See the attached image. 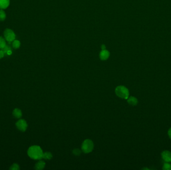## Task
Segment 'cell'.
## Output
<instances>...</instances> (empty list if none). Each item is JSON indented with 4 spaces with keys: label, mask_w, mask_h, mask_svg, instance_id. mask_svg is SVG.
<instances>
[{
    "label": "cell",
    "mask_w": 171,
    "mask_h": 170,
    "mask_svg": "<svg viewBox=\"0 0 171 170\" xmlns=\"http://www.w3.org/2000/svg\"><path fill=\"white\" fill-rule=\"evenodd\" d=\"M45 163L43 161H40L38 162H37L35 165V169L36 170H42L45 166Z\"/></svg>",
    "instance_id": "30bf717a"
},
{
    "label": "cell",
    "mask_w": 171,
    "mask_h": 170,
    "mask_svg": "<svg viewBox=\"0 0 171 170\" xmlns=\"http://www.w3.org/2000/svg\"><path fill=\"white\" fill-rule=\"evenodd\" d=\"M73 154L75 155H76V156H79L80 155L81 153V151L79 150V149H74L73 151Z\"/></svg>",
    "instance_id": "d6986e66"
},
{
    "label": "cell",
    "mask_w": 171,
    "mask_h": 170,
    "mask_svg": "<svg viewBox=\"0 0 171 170\" xmlns=\"http://www.w3.org/2000/svg\"><path fill=\"white\" fill-rule=\"evenodd\" d=\"M110 53L106 49L102 50L100 53V58L102 60H106L110 57Z\"/></svg>",
    "instance_id": "8992f818"
},
{
    "label": "cell",
    "mask_w": 171,
    "mask_h": 170,
    "mask_svg": "<svg viewBox=\"0 0 171 170\" xmlns=\"http://www.w3.org/2000/svg\"><path fill=\"white\" fill-rule=\"evenodd\" d=\"M168 135H169V137L171 139V128L168 131Z\"/></svg>",
    "instance_id": "44dd1931"
},
{
    "label": "cell",
    "mask_w": 171,
    "mask_h": 170,
    "mask_svg": "<svg viewBox=\"0 0 171 170\" xmlns=\"http://www.w3.org/2000/svg\"><path fill=\"white\" fill-rule=\"evenodd\" d=\"M115 92L118 97L123 99H127L129 96L128 89L124 86H118L115 89Z\"/></svg>",
    "instance_id": "7a4b0ae2"
},
{
    "label": "cell",
    "mask_w": 171,
    "mask_h": 170,
    "mask_svg": "<svg viewBox=\"0 0 171 170\" xmlns=\"http://www.w3.org/2000/svg\"><path fill=\"white\" fill-rule=\"evenodd\" d=\"M52 157H53V156L51 153L49 152H47L44 153H43V157H42L43 159L46 160H50L52 158Z\"/></svg>",
    "instance_id": "7c38bea8"
},
{
    "label": "cell",
    "mask_w": 171,
    "mask_h": 170,
    "mask_svg": "<svg viewBox=\"0 0 171 170\" xmlns=\"http://www.w3.org/2000/svg\"><path fill=\"white\" fill-rule=\"evenodd\" d=\"M10 169L14 170H19L20 167H19V166L17 164H14L12 166H11Z\"/></svg>",
    "instance_id": "ac0fdd59"
},
{
    "label": "cell",
    "mask_w": 171,
    "mask_h": 170,
    "mask_svg": "<svg viewBox=\"0 0 171 170\" xmlns=\"http://www.w3.org/2000/svg\"><path fill=\"white\" fill-rule=\"evenodd\" d=\"M102 50H105V49H106V46L104 45H103L102 46Z\"/></svg>",
    "instance_id": "7402d4cb"
},
{
    "label": "cell",
    "mask_w": 171,
    "mask_h": 170,
    "mask_svg": "<svg viewBox=\"0 0 171 170\" xmlns=\"http://www.w3.org/2000/svg\"><path fill=\"white\" fill-rule=\"evenodd\" d=\"M28 154L33 159L40 160L43 157V151L39 146H32L28 150Z\"/></svg>",
    "instance_id": "6da1fadb"
},
{
    "label": "cell",
    "mask_w": 171,
    "mask_h": 170,
    "mask_svg": "<svg viewBox=\"0 0 171 170\" xmlns=\"http://www.w3.org/2000/svg\"><path fill=\"white\" fill-rule=\"evenodd\" d=\"M4 34L6 40L9 43L14 41L15 40L16 35L14 32L11 29H6Z\"/></svg>",
    "instance_id": "277c9868"
},
{
    "label": "cell",
    "mask_w": 171,
    "mask_h": 170,
    "mask_svg": "<svg viewBox=\"0 0 171 170\" xmlns=\"http://www.w3.org/2000/svg\"><path fill=\"white\" fill-rule=\"evenodd\" d=\"M10 5V0H0V9H6Z\"/></svg>",
    "instance_id": "ba28073f"
},
{
    "label": "cell",
    "mask_w": 171,
    "mask_h": 170,
    "mask_svg": "<svg viewBox=\"0 0 171 170\" xmlns=\"http://www.w3.org/2000/svg\"><path fill=\"white\" fill-rule=\"evenodd\" d=\"M18 129L22 132H24L26 130L28 127V124L25 120L20 119L16 124Z\"/></svg>",
    "instance_id": "5b68a950"
},
{
    "label": "cell",
    "mask_w": 171,
    "mask_h": 170,
    "mask_svg": "<svg viewBox=\"0 0 171 170\" xmlns=\"http://www.w3.org/2000/svg\"><path fill=\"white\" fill-rule=\"evenodd\" d=\"M163 169L164 170H171V164L166 163H165L163 167Z\"/></svg>",
    "instance_id": "2e32d148"
},
{
    "label": "cell",
    "mask_w": 171,
    "mask_h": 170,
    "mask_svg": "<svg viewBox=\"0 0 171 170\" xmlns=\"http://www.w3.org/2000/svg\"><path fill=\"white\" fill-rule=\"evenodd\" d=\"M94 149V143L93 141L90 139H86L82 145V150L85 153L91 152Z\"/></svg>",
    "instance_id": "3957f363"
},
{
    "label": "cell",
    "mask_w": 171,
    "mask_h": 170,
    "mask_svg": "<svg viewBox=\"0 0 171 170\" xmlns=\"http://www.w3.org/2000/svg\"><path fill=\"white\" fill-rule=\"evenodd\" d=\"M163 159L167 162H171V152L169 151H165L162 153Z\"/></svg>",
    "instance_id": "52a82bcc"
},
{
    "label": "cell",
    "mask_w": 171,
    "mask_h": 170,
    "mask_svg": "<svg viewBox=\"0 0 171 170\" xmlns=\"http://www.w3.org/2000/svg\"><path fill=\"white\" fill-rule=\"evenodd\" d=\"M2 50L3 51V52H4V54H7V53H8L9 51H11V47L9 46V45H6L5 46V47L4 48H3Z\"/></svg>",
    "instance_id": "e0dca14e"
},
{
    "label": "cell",
    "mask_w": 171,
    "mask_h": 170,
    "mask_svg": "<svg viewBox=\"0 0 171 170\" xmlns=\"http://www.w3.org/2000/svg\"><path fill=\"white\" fill-rule=\"evenodd\" d=\"M6 18V15L4 11L2 10H0V21H4Z\"/></svg>",
    "instance_id": "9a60e30c"
},
{
    "label": "cell",
    "mask_w": 171,
    "mask_h": 170,
    "mask_svg": "<svg viewBox=\"0 0 171 170\" xmlns=\"http://www.w3.org/2000/svg\"><path fill=\"white\" fill-rule=\"evenodd\" d=\"M4 53L2 50H0V59L2 58L4 56Z\"/></svg>",
    "instance_id": "ffe728a7"
},
{
    "label": "cell",
    "mask_w": 171,
    "mask_h": 170,
    "mask_svg": "<svg viewBox=\"0 0 171 170\" xmlns=\"http://www.w3.org/2000/svg\"><path fill=\"white\" fill-rule=\"evenodd\" d=\"M127 99H128V102L129 104L131 105L135 106L138 104V101L137 99L134 96H131L130 97H128Z\"/></svg>",
    "instance_id": "9c48e42d"
},
{
    "label": "cell",
    "mask_w": 171,
    "mask_h": 170,
    "mask_svg": "<svg viewBox=\"0 0 171 170\" xmlns=\"http://www.w3.org/2000/svg\"><path fill=\"white\" fill-rule=\"evenodd\" d=\"M21 43L18 40H14L12 43L13 47L15 49H18L20 47Z\"/></svg>",
    "instance_id": "4fadbf2b"
},
{
    "label": "cell",
    "mask_w": 171,
    "mask_h": 170,
    "mask_svg": "<svg viewBox=\"0 0 171 170\" xmlns=\"http://www.w3.org/2000/svg\"><path fill=\"white\" fill-rule=\"evenodd\" d=\"M13 114L14 116V117H16L17 118H20L22 116L21 110L19 109H18V108L15 109L13 111Z\"/></svg>",
    "instance_id": "8fae6325"
},
{
    "label": "cell",
    "mask_w": 171,
    "mask_h": 170,
    "mask_svg": "<svg viewBox=\"0 0 171 170\" xmlns=\"http://www.w3.org/2000/svg\"><path fill=\"white\" fill-rule=\"evenodd\" d=\"M6 45L5 40L2 37H0V49L2 50Z\"/></svg>",
    "instance_id": "5bb4252c"
}]
</instances>
